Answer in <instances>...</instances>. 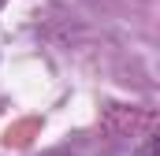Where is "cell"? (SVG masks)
Listing matches in <instances>:
<instances>
[{
    "mask_svg": "<svg viewBox=\"0 0 160 156\" xmlns=\"http://www.w3.org/2000/svg\"><path fill=\"white\" fill-rule=\"evenodd\" d=\"M130 156H157V141H153V138H145V141H142Z\"/></svg>",
    "mask_w": 160,
    "mask_h": 156,
    "instance_id": "6da1fadb",
    "label": "cell"
}]
</instances>
